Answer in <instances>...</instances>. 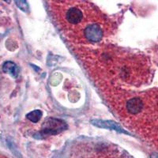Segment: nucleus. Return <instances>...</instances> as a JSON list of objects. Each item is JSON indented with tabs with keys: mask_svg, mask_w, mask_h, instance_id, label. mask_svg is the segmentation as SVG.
<instances>
[{
	"mask_svg": "<svg viewBox=\"0 0 158 158\" xmlns=\"http://www.w3.org/2000/svg\"><path fill=\"white\" fill-rule=\"evenodd\" d=\"M65 127L66 123L63 121L56 118H49L44 124L42 131L46 135H56L63 131Z\"/></svg>",
	"mask_w": 158,
	"mask_h": 158,
	"instance_id": "2",
	"label": "nucleus"
},
{
	"mask_svg": "<svg viewBox=\"0 0 158 158\" xmlns=\"http://www.w3.org/2000/svg\"><path fill=\"white\" fill-rule=\"evenodd\" d=\"M2 70L5 73L10 74L13 77H17L18 75V73H19V70H18L17 65L12 62H6V63H4Z\"/></svg>",
	"mask_w": 158,
	"mask_h": 158,
	"instance_id": "3",
	"label": "nucleus"
},
{
	"mask_svg": "<svg viewBox=\"0 0 158 158\" xmlns=\"http://www.w3.org/2000/svg\"><path fill=\"white\" fill-rule=\"evenodd\" d=\"M155 158H158V156H155Z\"/></svg>",
	"mask_w": 158,
	"mask_h": 158,
	"instance_id": "5",
	"label": "nucleus"
},
{
	"mask_svg": "<svg viewBox=\"0 0 158 158\" xmlns=\"http://www.w3.org/2000/svg\"><path fill=\"white\" fill-rule=\"evenodd\" d=\"M41 115V111H39V110H36V111H32V112H30V113L28 114V115H26V117L29 118V120L32 121V122L36 123L40 120V118Z\"/></svg>",
	"mask_w": 158,
	"mask_h": 158,
	"instance_id": "4",
	"label": "nucleus"
},
{
	"mask_svg": "<svg viewBox=\"0 0 158 158\" xmlns=\"http://www.w3.org/2000/svg\"><path fill=\"white\" fill-rule=\"evenodd\" d=\"M49 6L58 27L72 47L100 44L115 29L109 18L91 2L51 1Z\"/></svg>",
	"mask_w": 158,
	"mask_h": 158,
	"instance_id": "1",
	"label": "nucleus"
}]
</instances>
